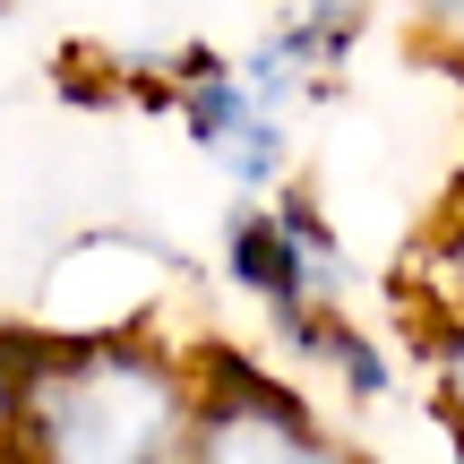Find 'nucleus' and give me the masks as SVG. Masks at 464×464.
<instances>
[{
    "mask_svg": "<svg viewBox=\"0 0 464 464\" xmlns=\"http://www.w3.org/2000/svg\"><path fill=\"white\" fill-rule=\"evenodd\" d=\"M198 413V353L155 327L61 335L17 353L9 464H181Z\"/></svg>",
    "mask_w": 464,
    "mask_h": 464,
    "instance_id": "nucleus-1",
    "label": "nucleus"
},
{
    "mask_svg": "<svg viewBox=\"0 0 464 464\" xmlns=\"http://www.w3.org/2000/svg\"><path fill=\"white\" fill-rule=\"evenodd\" d=\"M181 464H362V456L301 404V387L266 379L241 353H198V413H189Z\"/></svg>",
    "mask_w": 464,
    "mask_h": 464,
    "instance_id": "nucleus-2",
    "label": "nucleus"
},
{
    "mask_svg": "<svg viewBox=\"0 0 464 464\" xmlns=\"http://www.w3.org/2000/svg\"><path fill=\"white\" fill-rule=\"evenodd\" d=\"M181 121L198 155H216L241 189H276L284 147H293V103H276L241 61H198L181 86Z\"/></svg>",
    "mask_w": 464,
    "mask_h": 464,
    "instance_id": "nucleus-3",
    "label": "nucleus"
},
{
    "mask_svg": "<svg viewBox=\"0 0 464 464\" xmlns=\"http://www.w3.org/2000/svg\"><path fill=\"white\" fill-rule=\"evenodd\" d=\"M413 26L430 52H448V61L464 69V0H413Z\"/></svg>",
    "mask_w": 464,
    "mask_h": 464,
    "instance_id": "nucleus-4",
    "label": "nucleus"
},
{
    "mask_svg": "<svg viewBox=\"0 0 464 464\" xmlns=\"http://www.w3.org/2000/svg\"><path fill=\"white\" fill-rule=\"evenodd\" d=\"M9 430H17V344H0V464H9Z\"/></svg>",
    "mask_w": 464,
    "mask_h": 464,
    "instance_id": "nucleus-5",
    "label": "nucleus"
}]
</instances>
